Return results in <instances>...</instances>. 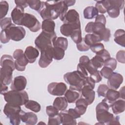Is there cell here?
<instances>
[{
  "instance_id": "6da1fadb",
  "label": "cell",
  "mask_w": 125,
  "mask_h": 125,
  "mask_svg": "<svg viewBox=\"0 0 125 125\" xmlns=\"http://www.w3.org/2000/svg\"><path fill=\"white\" fill-rule=\"evenodd\" d=\"M0 82L1 83L8 85L12 81L13 71L15 68L14 59L9 55H2L0 59Z\"/></svg>"
},
{
  "instance_id": "7a4b0ae2",
  "label": "cell",
  "mask_w": 125,
  "mask_h": 125,
  "mask_svg": "<svg viewBox=\"0 0 125 125\" xmlns=\"http://www.w3.org/2000/svg\"><path fill=\"white\" fill-rule=\"evenodd\" d=\"M87 33L98 35L102 41L107 42L111 37L110 30L105 27V24L100 22H89L85 27Z\"/></svg>"
},
{
  "instance_id": "3957f363",
  "label": "cell",
  "mask_w": 125,
  "mask_h": 125,
  "mask_svg": "<svg viewBox=\"0 0 125 125\" xmlns=\"http://www.w3.org/2000/svg\"><path fill=\"white\" fill-rule=\"evenodd\" d=\"M5 101L8 103L17 105H22L29 100L27 93L24 91H16L11 90L3 94Z\"/></svg>"
},
{
  "instance_id": "277c9868",
  "label": "cell",
  "mask_w": 125,
  "mask_h": 125,
  "mask_svg": "<svg viewBox=\"0 0 125 125\" xmlns=\"http://www.w3.org/2000/svg\"><path fill=\"white\" fill-rule=\"evenodd\" d=\"M63 78L65 82L70 85V89L81 92V90L84 85L85 78L82 76L77 71L65 73L63 76Z\"/></svg>"
},
{
  "instance_id": "5b68a950",
  "label": "cell",
  "mask_w": 125,
  "mask_h": 125,
  "mask_svg": "<svg viewBox=\"0 0 125 125\" xmlns=\"http://www.w3.org/2000/svg\"><path fill=\"white\" fill-rule=\"evenodd\" d=\"M21 110V106L7 103L4 105L3 113L9 119L11 124L18 125L21 121L20 116Z\"/></svg>"
},
{
  "instance_id": "8992f818",
  "label": "cell",
  "mask_w": 125,
  "mask_h": 125,
  "mask_svg": "<svg viewBox=\"0 0 125 125\" xmlns=\"http://www.w3.org/2000/svg\"><path fill=\"white\" fill-rule=\"evenodd\" d=\"M57 35L55 32L52 33L42 31L35 40V44L40 50H43L49 47L53 46V41L56 38Z\"/></svg>"
},
{
  "instance_id": "52a82bcc",
  "label": "cell",
  "mask_w": 125,
  "mask_h": 125,
  "mask_svg": "<svg viewBox=\"0 0 125 125\" xmlns=\"http://www.w3.org/2000/svg\"><path fill=\"white\" fill-rule=\"evenodd\" d=\"M96 112V119L98 124L102 125H120L119 116H114L108 110H102Z\"/></svg>"
},
{
  "instance_id": "ba28073f",
  "label": "cell",
  "mask_w": 125,
  "mask_h": 125,
  "mask_svg": "<svg viewBox=\"0 0 125 125\" xmlns=\"http://www.w3.org/2000/svg\"><path fill=\"white\" fill-rule=\"evenodd\" d=\"M20 25L26 27L33 32H38L41 28V23L37 19L34 15L27 13H24Z\"/></svg>"
},
{
  "instance_id": "9c48e42d",
  "label": "cell",
  "mask_w": 125,
  "mask_h": 125,
  "mask_svg": "<svg viewBox=\"0 0 125 125\" xmlns=\"http://www.w3.org/2000/svg\"><path fill=\"white\" fill-rule=\"evenodd\" d=\"M10 40L18 42L22 40L26 34L25 30L21 26H16L14 24L3 29Z\"/></svg>"
},
{
  "instance_id": "30bf717a",
  "label": "cell",
  "mask_w": 125,
  "mask_h": 125,
  "mask_svg": "<svg viewBox=\"0 0 125 125\" xmlns=\"http://www.w3.org/2000/svg\"><path fill=\"white\" fill-rule=\"evenodd\" d=\"M15 61V68L19 71H23L25 69L26 66L29 63L23 51L21 49H16L13 54Z\"/></svg>"
},
{
  "instance_id": "8fae6325",
  "label": "cell",
  "mask_w": 125,
  "mask_h": 125,
  "mask_svg": "<svg viewBox=\"0 0 125 125\" xmlns=\"http://www.w3.org/2000/svg\"><path fill=\"white\" fill-rule=\"evenodd\" d=\"M109 6L107 9L109 16L112 18H117L120 15V10L124 6V0H109Z\"/></svg>"
},
{
  "instance_id": "7c38bea8",
  "label": "cell",
  "mask_w": 125,
  "mask_h": 125,
  "mask_svg": "<svg viewBox=\"0 0 125 125\" xmlns=\"http://www.w3.org/2000/svg\"><path fill=\"white\" fill-rule=\"evenodd\" d=\"M53 46L49 47L41 51V56L39 61V65L42 68L47 67L53 61Z\"/></svg>"
},
{
  "instance_id": "4fadbf2b",
  "label": "cell",
  "mask_w": 125,
  "mask_h": 125,
  "mask_svg": "<svg viewBox=\"0 0 125 125\" xmlns=\"http://www.w3.org/2000/svg\"><path fill=\"white\" fill-rule=\"evenodd\" d=\"M66 85L63 83L53 82L49 83L47 86L48 92L54 96H62L67 90Z\"/></svg>"
},
{
  "instance_id": "5bb4252c",
  "label": "cell",
  "mask_w": 125,
  "mask_h": 125,
  "mask_svg": "<svg viewBox=\"0 0 125 125\" xmlns=\"http://www.w3.org/2000/svg\"><path fill=\"white\" fill-rule=\"evenodd\" d=\"M123 77L118 73L113 72L111 76L108 79L107 85L110 88L117 90L123 83Z\"/></svg>"
},
{
  "instance_id": "9a60e30c",
  "label": "cell",
  "mask_w": 125,
  "mask_h": 125,
  "mask_svg": "<svg viewBox=\"0 0 125 125\" xmlns=\"http://www.w3.org/2000/svg\"><path fill=\"white\" fill-rule=\"evenodd\" d=\"M10 88L11 90L16 91L23 90L27 84L26 78L23 76H19L14 78L11 82Z\"/></svg>"
},
{
  "instance_id": "2e32d148",
  "label": "cell",
  "mask_w": 125,
  "mask_h": 125,
  "mask_svg": "<svg viewBox=\"0 0 125 125\" xmlns=\"http://www.w3.org/2000/svg\"><path fill=\"white\" fill-rule=\"evenodd\" d=\"M81 28V22L73 23H63L60 27L61 34L67 37H70L74 30Z\"/></svg>"
},
{
  "instance_id": "e0dca14e",
  "label": "cell",
  "mask_w": 125,
  "mask_h": 125,
  "mask_svg": "<svg viewBox=\"0 0 125 125\" xmlns=\"http://www.w3.org/2000/svg\"><path fill=\"white\" fill-rule=\"evenodd\" d=\"M20 116L21 121L27 125H34L37 124L38 121V117L36 114L31 112H25L21 110Z\"/></svg>"
},
{
  "instance_id": "ac0fdd59",
  "label": "cell",
  "mask_w": 125,
  "mask_h": 125,
  "mask_svg": "<svg viewBox=\"0 0 125 125\" xmlns=\"http://www.w3.org/2000/svg\"><path fill=\"white\" fill-rule=\"evenodd\" d=\"M81 93L83 97L87 101L88 105L91 104L95 100V92L93 89L87 85H83Z\"/></svg>"
},
{
  "instance_id": "d6986e66",
  "label": "cell",
  "mask_w": 125,
  "mask_h": 125,
  "mask_svg": "<svg viewBox=\"0 0 125 125\" xmlns=\"http://www.w3.org/2000/svg\"><path fill=\"white\" fill-rule=\"evenodd\" d=\"M24 9L20 6H16L11 13V19L13 22L17 25H20L21 21L24 14Z\"/></svg>"
},
{
  "instance_id": "ffe728a7",
  "label": "cell",
  "mask_w": 125,
  "mask_h": 125,
  "mask_svg": "<svg viewBox=\"0 0 125 125\" xmlns=\"http://www.w3.org/2000/svg\"><path fill=\"white\" fill-rule=\"evenodd\" d=\"M64 23H73L80 22L79 14L75 9H70L67 12L62 21Z\"/></svg>"
},
{
  "instance_id": "44dd1931",
  "label": "cell",
  "mask_w": 125,
  "mask_h": 125,
  "mask_svg": "<svg viewBox=\"0 0 125 125\" xmlns=\"http://www.w3.org/2000/svg\"><path fill=\"white\" fill-rule=\"evenodd\" d=\"M24 53L29 63H34L39 55L38 50L32 46H27L26 48Z\"/></svg>"
},
{
  "instance_id": "7402d4cb",
  "label": "cell",
  "mask_w": 125,
  "mask_h": 125,
  "mask_svg": "<svg viewBox=\"0 0 125 125\" xmlns=\"http://www.w3.org/2000/svg\"><path fill=\"white\" fill-rule=\"evenodd\" d=\"M104 97V100L110 106L114 102L120 98L119 92L111 88L108 89Z\"/></svg>"
},
{
  "instance_id": "603a6c76",
  "label": "cell",
  "mask_w": 125,
  "mask_h": 125,
  "mask_svg": "<svg viewBox=\"0 0 125 125\" xmlns=\"http://www.w3.org/2000/svg\"><path fill=\"white\" fill-rule=\"evenodd\" d=\"M112 112L115 114H118L123 112L125 109V101L123 99H118L114 102L110 106Z\"/></svg>"
},
{
  "instance_id": "cb8c5ba5",
  "label": "cell",
  "mask_w": 125,
  "mask_h": 125,
  "mask_svg": "<svg viewBox=\"0 0 125 125\" xmlns=\"http://www.w3.org/2000/svg\"><path fill=\"white\" fill-rule=\"evenodd\" d=\"M76 106L75 109L81 116L83 115L86 112L88 105L87 101L83 98L78 99L75 102Z\"/></svg>"
},
{
  "instance_id": "d4e9b609",
  "label": "cell",
  "mask_w": 125,
  "mask_h": 125,
  "mask_svg": "<svg viewBox=\"0 0 125 125\" xmlns=\"http://www.w3.org/2000/svg\"><path fill=\"white\" fill-rule=\"evenodd\" d=\"M64 95L68 103H74L79 98L80 92L69 89L66 91Z\"/></svg>"
},
{
  "instance_id": "484cf974",
  "label": "cell",
  "mask_w": 125,
  "mask_h": 125,
  "mask_svg": "<svg viewBox=\"0 0 125 125\" xmlns=\"http://www.w3.org/2000/svg\"><path fill=\"white\" fill-rule=\"evenodd\" d=\"M68 102L64 97H58L54 101L53 105L59 110L64 111L68 106Z\"/></svg>"
},
{
  "instance_id": "4316f807",
  "label": "cell",
  "mask_w": 125,
  "mask_h": 125,
  "mask_svg": "<svg viewBox=\"0 0 125 125\" xmlns=\"http://www.w3.org/2000/svg\"><path fill=\"white\" fill-rule=\"evenodd\" d=\"M59 114L62 119V124L64 125H76L77 122L71 115H70L67 111H62Z\"/></svg>"
},
{
  "instance_id": "83f0119b",
  "label": "cell",
  "mask_w": 125,
  "mask_h": 125,
  "mask_svg": "<svg viewBox=\"0 0 125 125\" xmlns=\"http://www.w3.org/2000/svg\"><path fill=\"white\" fill-rule=\"evenodd\" d=\"M41 28L42 31L52 33L55 32V23L52 20H44L42 21Z\"/></svg>"
},
{
  "instance_id": "f1b7e54d",
  "label": "cell",
  "mask_w": 125,
  "mask_h": 125,
  "mask_svg": "<svg viewBox=\"0 0 125 125\" xmlns=\"http://www.w3.org/2000/svg\"><path fill=\"white\" fill-rule=\"evenodd\" d=\"M99 12L95 7L90 6L86 7L83 10V16L86 19L96 18L99 15Z\"/></svg>"
},
{
  "instance_id": "f546056e",
  "label": "cell",
  "mask_w": 125,
  "mask_h": 125,
  "mask_svg": "<svg viewBox=\"0 0 125 125\" xmlns=\"http://www.w3.org/2000/svg\"><path fill=\"white\" fill-rule=\"evenodd\" d=\"M125 31L124 29H119L117 30L114 35V41L118 44L123 46H125Z\"/></svg>"
},
{
  "instance_id": "4dcf8cb0",
  "label": "cell",
  "mask_w": 125,
  "mask_h": 125,
  "mask_svg": "<svg viewBox=\"0 0 125 125\" xmlns=\"http://www.w3.org/2000/svg\"><path fill=\"white\" fill-rule=\"evenodd\" d=\"M53 46L54 47L62 48L65 51L68 47V41L64 37H56L53 41Z\"/></svg>"
},
{
  "instance_id": "1f68e13d",
  "label": "cell",
  "mask_w": 125,
  "mask_h": 125,
  "mask_svg": "<svg viewBox=\"0 0 125 125\" xmlns=\"http://www.w3.org/2000/svg\"><path fill=\"white\" fill-rule=\"evenodd\" d=\"M84 40L86 44L90 47L92 45L97 42H100L102 41L100 37L98 35L92 33L86 34L84 38Z\"/></svg>"
},
{
  "instance_id": "d6a6232c",
  "label": "cell",
  "mask_w": 125,
  "mask_h": 125,
  "mask_svg": "<svg viewBox=\"0 0 125 125\" xmlns=\"http://www.w3.org/2000/svg\"><path fill=\"white\" fill-rule=\"evenodd\" d=\"M109 6V0H104L97 1L95 7L98 10V12L102 14H104L106 12L107 9Z\"/></svg>"
},
{
  "instance_id": "836d02e7",
  "label": "cell",
  "mask_w": 125,
  "mask_h": 125,
  "mask_svg": "<svg viewBox=\"0 0 125 125\" xmlns=\"http://www.w3.org/2000/svg\"><path fill=\"white\" fill-rule=\"evenodd\" d=\"M25 107L34 112H39L41 109V106L39 103L33 100H28L24 104Z\"/></svg>"
},
{
  "instance_id": "e575fe53",
  "label": "cell",
  "mask_w": 125,
  "mask_h": 125,
  "mask_svg": "<svg viewBox=\"0 0 125 125\" xmlns=\"http://www.w3.org/2000/svg\"><path fill=\"white\" fill-rule=\"evenodd\" d=\"M90 62L92 65L97 69L101 68L103 65L104 61L99 55H96L90 60Z\"/></svg>"
},
{
  "instance_id": "d590c367",
  "label": "cell",
  "mask_w": 125,
  "mask_h": 125,
  "mask_svg": "<svg viewBox=\"0 0 125 125\" xmlns=\"http://www.w3.org/2000/svg\"><path fill=\"white\" fill-rule=\"evenodd\" d=\"M65 51L62 48L53 47V58L56 60H61L63 58Z\"/></svg>"
},
{
  "instance_id": "8d00e7d4",
  "label": "cell",
  "mask_w": 125,
  "mask_h": 125,
  "mask_svg": "<svg viewBox=\"0 0 125 125\" xmlns=\"http://www.w3.org/2000/svg\"><path fill=\"white\" fill-rule=\"evenodd\" d=\"M70 37L73 41L76 44L80 43L82 41L83 39L82 37V31L81 28L74 30Z\"/></svg>"
},
{
  "instance_id": "74e56055",
  "label": "cell",
  "mask_w": 125,
  "mask_h": 125,
  "mask_svg": "<svg viewBox=\"0 0 125 125\" xmlns=\"http://www.w3.org/2000/svg\"><path fill=\"white\" fill-rule=\"evenodd\" d=\"M9 9V4L6 1H1L0 2V20L4 18L7 15Z\"/></svg>"
},
{
  "instance_id": "f35d334b",
  "label": "cell",
  "mask_w": 125,
  "mask_h": 125,
  "mask_svg": "<svg viewBox=\"0 0 125 125\" xmlns=\"http://www.w3.org/2000/svg\"><path fill=\"white\" fill-rule=\"evenodd\" d=\"M29 6L32 9L39 11L42 6V1L39 0H27Z\"/></svg>"
},
{
  "instance_id": "ab89813d",
  "label": "cell",
  "mask_w": 125,
  "mask_h": 125,
  "mask_svg": "<svg viewBox=\"0 0 125 125\" xmlns=\"http://www.w3.org/2000/svg\"><path fill=\"white\" fill-rule=\"evenodd\" d=\"M90 49L93 53L96 54H98L104 49V47L103 43L101 42H97L92 45L90 47Z\"/></svg>"
},
{
  "instance_id": "60d3db41",
  "label": "cell",
  "mask_w": 125,
  "mask_h": 125,
  "mask_svg": "<svg viewBox=\"0 0 125 125\" xmlns=\"http://www.w3.org/2000/svg\"><path fill=\"white\" fill-rule=\"evenodd\" d=\"M117 61L115 59L113 58H110L106 60L105 61H104V66L108 67L110 68H111L113 71L114 70L117 66Z\"/></svg>"
},
{
  "instance_id": "b9f144b4",
  "label": "cell",
  "mask_w": 125,
  "mask_h": 125,
  "mask_svg": "<svg viewBox=\"0 0 125 125\" xmlns=\"http://www.w3.org/2000/svg\"><path fill=\"white\" fill-rule=\"evenodd\" d=\"M59 110L53 105H48L46 107V113L49 117H53L59 114Z\"/></svg>"
},
{
  "instance_id": "7bdbcfd3",
  "label": "cell",
  "mask_w": 125,
  "mask_h": 125,
  "mask_svg": "<svg viewBox=\"0 0 125 125\" xmlns=\"http://www.w3.org/2000/svg\"><path fill=\"white\" fill-rule=\"evenodd\" d=\"M61 124H62V119L59 113L56 116L49 117L48 118V125H59Z\"/></svg>"
},
{
  "instance_id": "ee69618b",
  "label": "cell",
  "mask_w": 125,
  "mask_h": 125,
  "mask_svg": "<svg viewBox=\"0 0 125 125\" xmlns=\"http://www.w3.org/2000/svg\"><path fill=\"white\" fill-rule=\"evenodd\" d=\"M113 72V71L111 68L106 66H104L100 71L101 76L107 79L110 78Z\"/></svg>"
},
{
  "instance_id": "f6af8a7d",
  "label": "cell",
  "mask_w": 125,
  "mask_h": 125,
  "mask_svg": "<svg viewBox=\"0 0 125 125\" xmlns=\"http://www.w3.org/2000/svg\"><path fill=\"white\" fill-rule=\"evenodd\" d=\"M12 19L9 17L4 18L0 20V25L2 30L5 29L9 27L13 23H12Z\"/></svg>"
},
{
  "instance_id": "bcb514c9",
  "label": "cell",
  "mask_w": 125,
  "mask_h": 125,
  "mask_svg": "<svg viewBox=\"0 0 125 125\" xmlns=\"http://www.w3.org/2000/svg\"><path fill=\"white\" fill-rule=\"evenodd\" d=\"M109 89L108 86L105 84H101L98 87L97 93L99 97H104L106 93Z\"/></svg>"
},
{
  "instance_id": "7dc6e473",
  "label": "cell",
  "mask_w": 125,
  "mask_h": 125,
  "mask_svg": "<svg viewBox=\"0 0 125 125\" xmlns=\"http://www.w3.org/2000/svg\"><path fill=\"white\" fill-rule=\"evenodd\" d=\"M77 44V49L80 51H87L90 49V46L86 44L84 42V38H83L82 41Z\"/></svg>"
},
{
  "instance_id": "c3c4849f",
  "label": "cell",
  "mask_w": 125,
  "mask_h": 125,
  "mask_svg": "<svg viewBox=\"0 0 125 125\" xmlns=\"http://www.w3.org/2000/svg\"><path fill=\"white\" fill-rule=\"evenodd\" d=\"M77 71L83 76L84 78H86L88 76V72L86 70V67L83 65L80 64V63L77 65Z\"/></svg>"
},
{
  "instance_id": "681fc988",
  "label": "cell",
  "mask_w": 125,
  "mask_h": 125,
  "mask_svg": "<svg viewBox=\"0 0 125 125\" xmlns=\"http://www.w3.org/2000/svg\"><path fill=\"white\" fill-rule=\"evenodd\" d=\"M90 77L94 80L96 83H99L102 80V77L100 73V71H99L98 70L90 74Z\"/></svg>"
},
{
  "instance_id": "f907efd6",
  "label": "cell",
  "mask_w": 125,
  "mask_h": 125,
  "mask_svg": "<svg viewBox=\"0 0 125 125\" xmlns=\"http://www.w3.org/2000/svg\"><path fill=\"white\" fill-rule=\"evenodd\" d=\"M125 51L124 50H119L116 54V58L117 60L122 63H125Z\"/></svg>"
},
{
  "instance_id": "816d5d0a",
  "label": "cell",
  "mask_w": 125,
  "mask_h": 125,
  "mask_svg": "<svg viewBox=\"0 0 125 125\" xmlns=\"http://www.w3.org/2000/svg\"><path fill=\"white\" fill-rule=\"evenodd\" d=\"M95 82L92 78H91L90 76H87L84 80V85H87L94 89L95 86Z\"/></svg>"
},
{
  "instance_id": "f5cc1de1",
  "label": "cell",
  "mask_w": 125,
  "mask_h": 125,
  "mask_svg": "<svg viewBox=\"0 0 125 125\" xmlns=\"http://www.w3.org/2000/svg\"><path fill=\"white\" fill-rule=\"evenodd\" d=\"M0 42L2 43H6L9 42L10 40L9 38L7 36L5 31L4 30H2L1 32H0Z\"/></svg>"
},
{
  "instance_id": "db71d44e",
  "label": "cell",
  "mask_w": 125,
  "mask_h": 125,
  "mask_svg": "<svg viewBox=\"0 0 125 125\" xmlns=\"http://www.w3.org/2000/svg\"><path fill=\"white\" fill-rule=\"evenodd\" d=\"M90 62V59L89 57L87 56H82L79 59V63L83 66H84L86 68L88 63Z\"/></svg>"
},
{
  "instance_id": "11a10c76",
  "label": "cell",
  "mask_w": 125,
  "mask_h": 125,
  "mask_svg": "<svg viewBox=\"0 0 125 125\" xmlns=\"http://www.w3.org/2000/svg\"><path fill=\"white\" fill-rule=\"evenodd\" d=\"M96 55L100 56L104 60V61H105L106 60H107L108 59L110 58V53L108 52V51L107 50H105V49L103 51H102L100 53L96 54Z\"/></svg>"
},
{
  "instance_id": "9f6ffc18",
  "label": "cell",
  "mask_w": 125,
  "mask_h": 125,
  "mask_svg": "<svg viewBox=\"0 0 125 125\" xmlns=\"http://www.w3.org/2000/svg\"><path fill=\"white\" fill-rule=\"evenodd\" d=\"M15 3L16 4V6H20L23 9L27 7L28 5L27 0H15Z\"/></svg>"
},
{
  "instance_id": "6f0895ef",
  "label": "cell",
  "mask_w": 125,
  "mask_h": 125,
  "mask_svg": "<svg viewBox=\"0 0 125 125\" xmlns=\"http://www.w3.org/2000/svg\"><path fill=\"white\" fill-rule=\"evenodd\" d=\"M67 111L70 115H71L75 119L79 118L81 116L74 108H69L68 110H67Z\"/></svg>"
},
{
  "instance_id": "680465c9",
  "label": "cell",
  "mask_w": 125,
  "mask_h": 125,
  "mask_svg": "<svg viewBox=\"0 0 125 125\" xmlns=\"http://www.w3.org/2000/svg\"><path fill=\"white\" fill-rule=\"evenodd\" d=\"M95 21H96V22H102L104 24H106V18H105V16L104 15L101 14V15H98L97 17H96Z\"/></svg>"
},
{
  "instance_id": "91938a15",
  "label": "cell",
  "mask_w": 125,
  "mask_h": 125,
  "mask_svg": "<svg viewBox=\"0 0 125 125\" xmlns=\"http://www.w3.org/2000/svg\"><path fill=\"white\" fill-rule=\"evenodd\" d=\"M8 87L6 84L1 83V89H0V94L3 95L5 93L8 91Z\"/></svg>"
},
{
  "instance_id": "94428289",
  "label": "cell",
  "mask_w": 125,
  "mask_h": 125,
  "mask_svg": "<svg viewBox=\"0 0 125 125\" xmlns=\"http://www.w3.org/2000/svg\"><path fill=\"white\" fill-rule=\"evenodd\" d=\"M119 94H120V98L122 99L125 100V86H123L120 90Z\"/></svg>"
},
{
  "instance_id": "6125c7cd",
  "label": "cell",
  "mask_w": 125,
  "mask_h": 125,
  "mask_svg": "<svg viewBox=\"0 0 125 125\" xmlns=\"http://www.w3.org/2000/svg\"><path fill=\"white\" fill-rule=\"evenodd\" d=\"M64 2L67 5V6L69 7L74 5L76 2V1L72 0H64Z\"/></svg>"
}]
</instances>
